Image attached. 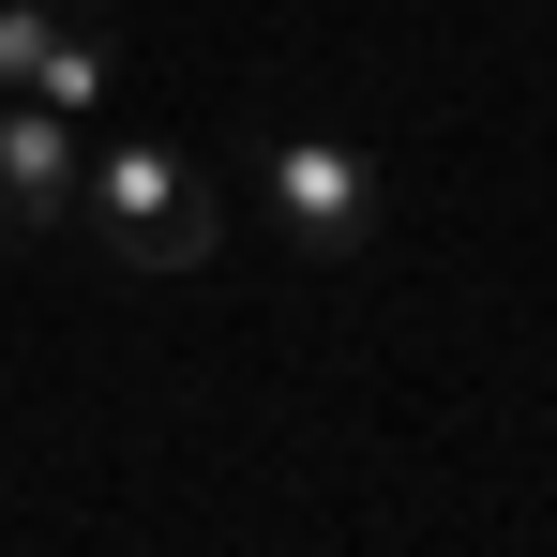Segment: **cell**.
I'll return each instance as SVG.
<instances>
[{
    "instance_id": "cell-1",
    "label": "cell",
    "mask_w": 557,
    "mask_h": 557,
    "mask_svg": "<svg viewBox=\"0 0 557 557\" xmlns=\"http://www.w3.org/2000/svg\"><path fill=\"white\" fill-rule=\"evenodd\" d=\"M76 226H91L121 272H196V257L226 242L211 166H196V151H151V136H106L91 166H76Z\"/></svg>"
},
{
    "instance_id": "cell-2",
    "label": "cell",
    "mask_w": 557,
    "mask_h": 557,
    "mask_svg": "<svg viewBox=\"0 0 557 557\" xmlns=\"http://www.w3.org/2000/svg\"><path fill=\"white\" fill-rule=\"evenodd\" d=\"M257 211H272V242H301V257H362L392 182H376L362 136H332V121H257Z\"/></svg>"
},
{
    "instance_id": "cell-3",
    "label": "cell",
    "mask_w": 557,
    "mask_h": 557,
    "mask_svg": "<svg viewBox=\"0 0 557 557\" xmlns=\"http://www.w3.org/2000/svg\"><path fill=\"white\" fill-rule=\"evenodd\" d=\"M76 166H91V151H76V121H61V106H0V242H46V226H76Z\"/></svg>"
},
{
    "instance_id": "cell-4",
    "label": "cell",
    "mask_w": 557,
    "mask_h": 557,
    "mask_svg": "<svg viewBox=\"0 0 557 557\" xmlns=\"http://www.w3.org/2000/svg\"><path fill=\"white\" fill-rule=\"evenodd\" d=\"M106 76H121V15H61V46L30 61V106H61V121H91Z\"/></svg>"
},
{
    "instance_id": "cell-5",
    "label": "cell",
    "mask_w": 557,
    "mask_h": 557,
    "mask_svg": "<svg viewBox=\"0 0 557 557\" xmlns=\"http://www.w3.org/2000/svg\"><path fill=\"white\" fill-rule=\"evenodd\" d=\"M61 15H76V0H0V91H30V61L61 46Z\"/></svg>"
}]
</instances>
